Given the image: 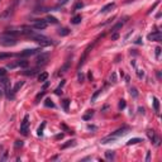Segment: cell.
<instances>
[{"label":"cell","instance_id":"d590c367","mask_svg":"<svg viewBox=\"0 0 162 162\" xmlns=\"http://www.w3.org/2000/svg\"><path fill=\"white\" fill-rule=\"evenodd\" d=\"M82 6H84V4H82V3H77L76 5H75V8H73V12H76L77 9H80V8H82Z\"/></svg>","mask_w":162,"mask_h":162},{"label":"cell","instance_id":"5bb4252c","mask_svg":"<svg viewBox=\"0 0 162 162\" xmlns=\"http://www.w3.org/2000/svg\"><path fill=\"white\" fill-rule=\"evenodd\" d=\"M123 26H124V22H118L117 24H114V26L112 27V29H110V30H112V33H114V32H118V30H119Z\"/></svg>","mask_w":162,"mask_h":162},{"label":"cell","instance_id":"7dc6e473","mask_svg":"<svg viewBox=\"0 0 162 162\" xmlns=\"http://www.w3.org/2000/svg\"><path fill=\"white\" fill-rule=\"evenodd\" d=\"M151 158V152H147V156H146V161H149Z\"/></svg>","mask_w":162,"mask_h":162},{"label":"cell","instance_id":"8992f818","mask_svg":"<svg viewBox=\"0 0 162 162\" xmlns=\"http://www.w3.org/2000/svg\"><path fill=\"white\" fill-rule=\"evenodd\" d=\"M129 131H131V128H129L128 125H123L122 128H119V129H117L115 132H113L110 136H113L114 138H119V137H123V136H125V134H128L129 133Z\"/></svg>","mask_w":162,"mask_h":162},{"label":"cell","instance_id":"60d3db41","mask_svg":"<svg viewBox=\"0 0 162 162\" xmlns=\"http://www.w3.org/2000/svg\"><path fill=\"white\" fill-rule=\"evenodd\" d=\"M8 160V152H4V155H3V157L0 158V161H6Z\"/></svg>","mask_w":162,"mask_h":162},{"label":"cell","instance_id":"3957f363","mask_svg":"<svg viewBox=\"0 0 162 162\" xmlns=\"http://www.w3.org/2000/svg\"><path fill=\"white\" fill-rule=\"evenodd\" d=\"M103 36H100L99 38H96L93 43H91V45H89L88 47H86V49L84 51V53H82V56H81V58H80V62H79V65H77V70H80L82 66H84V63H85V61H86V58H88V56H89V53L93 51V48H94V46L96 45V43H98V41Z\"/></svg>","mask_w":162,"mask_h":162},{"label":"cell","instance_id":"e575fe53","mask_svg":"<svg viewBox=\"0 0 162 162\" xmlns=\"http://www.w3.org/2000/svg\"><path fill=\"white\" fill-rule=\"evenodd\" d=\"M137 76H138L139 79H142V77L144 76V72H143V70H137Z\"/></svg>","mask_w":162,"mask_h":162},{"label":"cell","instance_id":"7bdbcfd3","mask_svg":"<svg viewBox=\"0 0 162 162\" xmlns=\"http://www.w3.org/2000/svg\"><path fill=\"white\" fill-rule=\"evenodd\" d=\"M5 75H6L5 69H0V76H5Z\"/></svg>","mask_w":162,"mask_h":162},{"label":"cell","instance_id":"816d5d0a","mask_svg":"<svg viewBox=\"0 0 162 162\" xmlns=\"http://www.w3.org/2000/svg\"><path fill=\"white\" fill-rule=\"evenodd\" d=\"M3 95V91H2V89H0V96H2Z\"/></svg>","mask_w":162,"mask_h":162},{"label":"cell","instance_id":"836d02e7","mask_svg":"<svg viewBox=\"0 0 162 162\" xmlns=\"http://www.w3.org/2000/svg\"><path fill=\"white\" fill-rule=\"evenodd\" d=\"M131 95H133L134 98H137V96H138V91H137L136 88H132V89H131Z\"/></svg>","mask_w":162,"mask_h":162},{"label":"cell","instance_id":"ffe728a7","mask_svg":"<svg viewBox=\"0 0 162 162\" xmlns=\"http://www.w3.org/2000/svg\"><path fill=\"white\" fill-rule=\"evenodd\" d=\"M38 71L37 69H33V70H27V71H22V73L26 75V76H33V75H36Z\"/></svg>","mask_w":162,"mask_h":162},{"label":"cell","instance_id":"f546056e","mask_svg":"<svg viewBox=\"0 0 162 162\" xmlns=\"http://www.w3.org/2000/svg\"><path fill=\"white\" fill-rule=\"evenodd\" d=\"M45 95H46V91H41V93H38L37 96H36V103H39V100H41Z\"/></svg>","mask_w":162,"mask_h":162},{"label":"cell","instance_id":"8d00e7d4","mask_svg":"<svg viewBox=\"0 0 162 162\" xmlns=\"http://www.w3.org/2000/svg\"><path fill=\"white\" fill-rule=\"evenodd\" d=\"M22 146H23V142H22V141H15V143H14V147L15 148H19Z\"/></svg>","mask_w":162,"mask_h":162},{"label":"cell","instance_id":"7a4b0ae2","mask_svg":"<svg viewBox=\"0 0 162 162\" xmlns=\"http://www.w3.org/2000/svg\"><path fill=\"white\" fill-rule=\"evenodd\" d=\"M19 3H20V0H13L12 4H10L5 10L2 12V14H0V20H8V19L12 18L14 15V13H15Z\"/></svg>","mask_w":162,"mask_h":162},{"label":"cell","instance_id":"f1b7e54d","mask_svg":"<svg viewBox=\"0 0 162 162\" xmlns=\"http://www.w3.org/2000/svg\"><path fill=\"white\" fill-rule=\"evenodd\" d=\"M45 105H46L47 108H55V103H53L51 99H46V100H45Z\"/></svg>","mask_w":162,"mask_h":162},{"label":"cell","instance_id":"4dcf8cb0","mask_svg":"<svg viewBox=\"0 0 162 162\" xmlns=\"http://www.w3.org/2000/svg\"><path fill=\"white\" fill-rule=\"evenodd\" d=\"M99 94H101V90H96V91L94 93V95L91 96V101H93V103H94V101H95V99L99 96Z\"/></svg>","mask_w":162,"mask_h":162},{"label":"cell","instance_id":"d6986e66","mask_svg":"<svg viewBox=\"0 0 162 162\" xmlns=\"http://www.w3.org/2000/svg\"><path fill=\"white\" fill-rule=\"evenodd\" d=\"M47 79H48V73H47V72H42V73L38 75V81H39V82L47 81Z\"/></svg>","mask_w":162,"mask_h":162},{"label":"cell","instance_id":"9a60e30c","mask_svg":"<svg viewBox=\"0 0 162 162\" xmlns=\"http://www.w3.org/2000/svg\"><path fill=\"white\" fill-rule=\"evenodd\" d=\"M141 142H143V139H141V138H132V139H129V141L127 142V146L137 144V143H141Z\"/></svg>","mask_w":162,"mask_h":162},{"label":"cell","instance_id":"f6af8a7d","mask_svg":"<svg viewBox=\"0 0 162 162\" xmlns=\"http://www.w3.org/2000/svg\"><path fill=\"white\" fill-rule=\"evenodd\" d=\"M134 43H136V45H141V43H142V38H141V37L137 38V39L134 41Z\"/></svg>","mask_w":162,"mask_h":162},{"label":"cell","instance_id":"c3c4849f","mask_svg":"<svg viewBox=\"0 0 162 162\" xmlns=\"http://www.w3.org/2000/svg\"><path fill=\"white\" fill-rule=\"evenodd\" d=\"M88 128H89V129H96V127H95V125H90V124L88 125Z\"/></svg>","mask_w":162,"mask_h":162},{"label":"cell","instance_id":"83f0119b","mask_svg":"<svg viewBox=\"0 0 162 162\" xmlns=\"http://www.w3.org/2000/svg\"><path fill=\"white\" fill-rule=\"evenodd\" d=\"M94 115V113H93V110H89L88 113H86L82 118H84V121H89V119H91V117Z\"/></svg>","mask_w":162,"mask_h":162},{"label":"cell","instance_id":"4316f807","mask_svg":"<svg viewBox=\"0 0 162 162\" xmlns=\"http://www.w3.org/2000/svg\"><path fill=\"white\" fill-rule=\"evenodd\" d=\"M45 127H46V122H43L42 123V125L38 128V131H37V134L41 137V136H43V129H45Z\"/></svg>","mask_w":162,"mask_h":162},{"label":"cell","instance_id":"d4e9b609","mask_svg":"<svg viewBox=\"0 0 162 162\" xmlns=\"http://www.w3.org/2000/svg\"><path fill=\"white\" fill-rule=\"evenodd\" d=\"M23 85H24V82H23V81H18V82L15 84V86L13 88V93L15 94L17 91H19V89H20V88H22V86H23Z\"/></svg>","mask_w":162,"mask_h":162},{"label":"cell","instance_id":"30bf717a","mask_svg":"<svg viewBox=\"0 0 162 162\" xmlns=\"http://www.w3.org/2000/svg\"><path fill=\"white\" fill-rule=\"evenodd\" d=\"M39 52H41V48H28V49H24L19 56L20 57H30L33 55H37Z\"/></svg>","mask_w":162,"mask_h":162},{"label":"cell","instance_id":"bcb514c9","mask_svg":"<svg viewBox=\"0 0 162 162\" xmlns=\"http://www.w3.org/2000/svg\"><path fill=\"white\" fill-rule=\"evenodd\" d=\"M69 2V0H60V2H58V4L60 5H65V4H66Z\"/></svg>","mask_w":162,"mask_h":162},{"label":"cell","instance_id":"b9f144b4","mask_svg":"<svg viewBox=\"0 0 162 162\" xmlns=\"http://www.w3.org/2000/svg\"><path fill=\"white\" fill-rule=\"evenodd\" d=\"M69 103H70L69 100H65V101H63V105H65V109H66V110H69Z\"/></svg>","mask_w":162,"mask_h":162},{"label":"cell","instance_id":"5b68a950","mask_svg":"<svg viewBox=\"0 0 162 162\" xmlns=\"http://www.w3.org/2000/svg\"><path fill=\"white\" fill-rule=\"evenodd\" d=\"M28 132H29V115H24L23 118V122L20 124V133L23 136H28Z\"/></svg>","mask_w":162,"mask_h":162},{"label":"cell","instance_id":"f907efd6","mask_svg":"<svg viewBox=\"0 0 162 162\" xmlns=\"http://www.w3.org/2000/svg\"><path fill=\"white\" fill-rule=\"evenodd\" d=\"M37 2H38V3H43V2H45V0H37Z\"/></svg>","mask_w":162,"mask_h":162},{"label":"cell","instance_id":"f5cc1de1","mask_svg":"<svg viewBox=\"0 0 162 162\" xmlns=\"http://www.w3.org/2000/svg\"><path fill=\"white\" fill-rule=\"evenodd\" d=\"M0 2H2V0H0Z\"/></svg>","mask_w":162,"mask_h":162},{"label":"cell","instance_id":"603a6c76","mask_svg":"<svg viewBox=\"0 0 162 162\" xmlns=\"http://www.w3.org/2000/svg\"><path fill=\"white\" fill-rule=\"evenodd\" d=\"M28 61H26V60H20V61H18L17 62V67H28Z\"/></svg>","mask_w":162,"mask_h":162},{"label":"cell","instance_id":"d6a6232c","mask_svg":"<svg viewBox=\"0 0 162 162\" xmlns=\"http://www.w3.org/2000/svg\"><path fill=\"white\" fill-rule=\"evenodd\" d=\"M118 108H119L121 110H122V109H124V108H125V100H123V99H122V100L119 101V105H118Z\"/></svg>","mask_w":162,"mask_h":162},{"label":"cell","instance_id":"7402d4cb","mask_svg":"<svg viewBox=\"0 0 162 162\" xmlns=\"http://www.w3.org/2000/svg\"><path fill=\"white\" fill-rule=\"evenodd\" d=\"M153 108H155V112H156V113L160 112V100L156 98V96L153 98Z\"/></svg>","mask_w":162,"mask_h":162},{"label":"cell","instance_id":"1f68e13d","mask_svg":"<svg viewBox=\"0 0 162 162\" xmlns=\"http://www.w3.org/2000/svg\"><path fill=\"white\" fill-rule=\"evenodd\" d=\"M63 85H65V81H62V82H61V84H60V86H58V88H57V89H56V90H55V93H56V94H57V95H60V94H61V93H62V91H61V90H62V86H63Z\"/></svg>","mask_w":162,"mask_h":162},{"label":"cell","instance_id":"cb8c5ba5","mask_svg":"<svg viewBox=\"0 0 162 162\" xmlns=\"http://www.w3.org/2000/svg\"><path fill=\"white\" fill-rule=\"evenodd\" d=\"M46 22H47V23H52V24H57V23H58V20H57L55 17H51V15H48V17L46 18Z\"/></svg>","mask_w":162,"mask_h":162},{"label":"cell","instance_id":"484cf974","mask_svg":"<svg viewBox=\"0 0 162 162\" xmlns=\"http://www.w3.org/2000/svg\"><path fill=\"white\" fill-rule=\"evenodd\" d=\"M114 151H106L105 152V157L108 158V160H114Z\"/></svg>","mask_w":162,"mask_h":162},{"label":"cell","instance_id":"52a82bcc","mask_svg":"<svg viewBox=\"0 0 162 162\" xmlns=\"http://www.w3.org/2000/svg\"><path fill=\"white\" fill-rule=\"evenodd\" d=\"M48 58H49V53L41 52V55H38L37 58H36V63L38 65V66H43V65H46L48 62Z\"/></svg>","mask_w":162,"mask_h":162},{"label":"cell","instance_id":"74e56055","mask_svg":"<svg viewBox=\"0 0 162 162\" xmlns=\"http://www.w3.org/2000/svg\"><path fill=\"white\" fill-rule=\"evenodd\" d=\"M118 38H119V34H118V32H114V33H112V39H113V41L118 39Z\"/></svg>","mask_w":162,"mask_h":162},{"label":"cell","instance_id":"7c38bea8","mask_svg":"<svg viewBox=\"0 0 162 162\" xmlns=\"http://www.w3.org/2000/svg\"><path fill=\"white\" fill-rule=\"evenodd\" d=\"M70 67H71V61H70V60H67L66 62L63 63V66L60 69V72H58V75H63L65 72H67Z\"/></svg>","mask_w":162,"mask_h":162},{"label":"cell","instance_id":"f35d334b","mask_svg":"<svg viewBox=\"0 0 162 162\" xmlns=\"http://www.w3.org/2000/svg\"><path fill=\"white\" fill-rule=\"evenodd\" d=\"M155 51H156V57L158 58V57H160V53H161V47H156Z\"/></svg>","mask_w":162,"mask_h":162},{"label":"cell","instance_id":"2e32d148","mask_svg":"<svg viewBox=\"0 0 162 162\" xmlns=\"http://www.w3.org/2000/svg\"><path fill=\"white\" fill-rule=\"evenodd\" d=\"M71 33V30L69 29V28H61V29H58V34L61 36V37H65V36H69Z\"/></svg>","mask_w":162,"mask_h":162},{"label":"cell","instance_id":"ac0fdd59","mask_svg":"<svg viewBox=\"0 0 162 162\" xmlns=\"http://www.w3.org/2000/svg\"><path fill=\"white\" fill-rule=\"evenodd\" d=\"M81 20H82V17L77 14V15H75V17L71 19V23L76 26V24H80V23H81Z\"/></svg>","mask_w":162,"mask_h":162},{"label":"cell","instance_id":"4fadbf2b","mask_svg":"<svg viewBox=\"0 0 162 162\" xmlns=\"http://www.w3.org/2000/svg\"><path fill=\"white\" fill-rule=\"evenodd\" d=\"M114 6H115V3H109V4H106L105 6H103V8H101L100 14H101V13H108V12H109V10H112Z\"/></svg>","mask_w":162,"mask_h":162},{"label":"cell","instance_id":"e0dca14e","mask_svg":"<svg viewBox=\"0 0 162 162\" xmlns=\"http://www.w3.org/2000/svg\"><path fill=\"white\" fill-rule=\"evenodd\" d=\"M75 144H76V141H75V139H71V141H67L66 143H63L61 146V149H65V148H67V147H72Z\"/></svg>","mask_w":162,"mask_h":162},{"label":"cell","instance_id":"8fae6325","mask_svg":"<svg viewBox=\"0 0 162 162\" xmlns=\"http://www.w3.org/2000/svg\"><path fill=\"white\" fill-rule=\"evenodd\" d=\"M148 41H155V42H160L162 39V33H161V30H155L152 32V33H149L147 36Z\"/></svg>","mask_w":162,"mask_h":162},{"label":"cell","instance_id":"44dd1931","mask_svg":"<svg viewBox=\"0 0 162 162\" xmlns=\"http://www.w3.org/2000/svg\"><path fill=\"white\" fill-rule=\"evenodd\" d=\"M14 55L13 53H8V52H2L0 53V61L2 60H5V58H10V57H13Z\"/></svg>","mask_w":162,"mask_h":162},{"label":"cell","instance_id":"681fc988","mask_svg":"<svg viewBox=\"0 0 162 162\" xmlns=\"http://www.w3.org/2000/svg\"><path fill=\"white\" fill-rule=\"evenodd\" d=\"M62 137H63V134H62V133H61V134H58V136H57V137H56V138H57V139H60V138H62Z\"/></svg>","mask_w":162,"mask_h":162},{"label":"cell","instance_id":"277c9868","mask_svg":"<svg viewBox=\"0 0 162 162\" xmlns=\"http://www.w3.org/2000/svg\"><path fill=\"white\" fill-rule=\"evenodd\" d=\"M17 43H18V41L14 37H10L6 34L0 37V46H3V47H14Z\"/></svg>","mask_w":162,"mask_h":162},{"label":"cell","instance_id":"ab89813d","mask_svg":"<svg viewBox=\"0 0 162 162\" xmlns=\"http://www.w3.org/2000/svg\"><path fill=\"white\" fill-rule=\"evenodd\" d=\"M158 3H160V2H156V3H155V5H153L152 8H151V9H149V12H148V14H151V13H152V12H153V9H155V8L157 6V5H158Z\"/></svg>","mask_w":162,"mask_h":162},{"label":"cell","instance_id":"ee69618b","mask_svg":"<svg viewBox=\"0 0 162 162\" xmlns=\"http://www.w3.org/2000/svg\"><path fill=\"white\" fill-rule=\"evenodd\" d=\"M79 81H80V82H82V81H84V75H82L80 71H79Z\"/></svg>","mask_w":162,"mask_h":162},{"label":"cell","instance_id":"6da1fadb","mask_svg":"<svg viewBox=\"0 0 162 162\" xmlns=\"http://www.w3.org/2000/svg\"><path fill=\"white\" fill-rule=\"evenodd\" d=\"M30 39H33L34 42H37L39 46H42V47H47V46H51V45H53V42H52V39H49L48 37H46V36H43V34H39V33H37V32H32V33L28 36Z\"/></svg>","mask_w":162,"mask_h":162},{"label":"cell","instance_id":"ba28073f","mask_svg":"<svg viewBox=\"0 0 162 162\" xmlns=\"http://www.w3.org/2000/svg\"><path fill=\"white\" fill-rule=\"evenodd\" d=\"M47 22L45 19H38V20H34L33 22V24H32V27H33L34 29L37 30H43V29H46L47 28Z\"/></svg>","mask_w":162,"mask_h":162},{"label":"cell","instance_id":"9c48e42d","mask_svg":"<svg viewBox=\"0 0 162 162\" xmlns=\"http://www.w3.org/2000/svg\"><path fill=\"white\" fill-rule=\"evenodd\" d=\"M147 137L149 138V141L152 142L156 147H158V146H160V138H158V136L156 134V132H155V131H151V129H149V131H147Z\"/></svg>","mask_w":162,"mask_h":162}]
</instances>
